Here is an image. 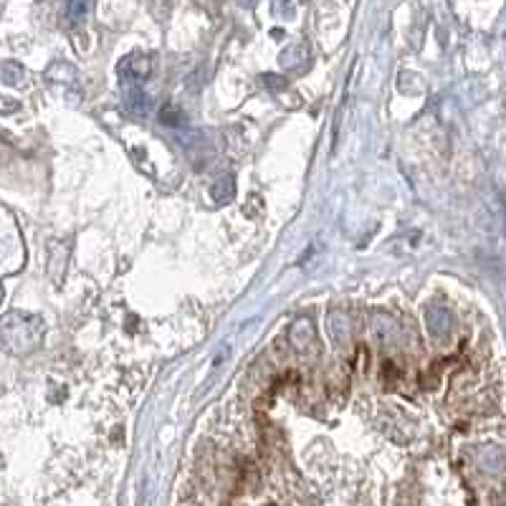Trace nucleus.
<instances>
[{
	"label": "nucleus",
	"instance_id": "f257e3e1",
	"mask_svg": "<svg viewBox=\"0 0 506 506\" xmlns=\"http://www.w3.org/2000/svg\"><path fill=\"white\" fill-rule=\"evenodd\" d=\"M46 334L41 317L28 312H10L0 319V349L8 354H28L38 349Z\"/></svg>",
	"mask_w": 506,
	"mask_h": 506
},
{
	"label": "nucleus",
	"instance_id": "f03ea898",
	"mask_svg": "<svg viewBox=\"0 0 506 506\" xmlns=\"http://www.w3.org/2000/svg\"><path fill=\"white\" fill-rule=\"evenodd\" d=\"M425 324H428L430 334H433L436 340H443L445 334L451 332L453 317L448 309H443V306H433V309L425 312Z\"/></svg>",
	"mask_w": 506,
	"mask_h": 506
},
{
	"label": "nucleus",
	"instance_id": "7ed1b4c3",
	"mask_svg": "<svg viewBox=\"0 0 506 506\" xmlns=\"http://www.w3.org/2000/svg\"><path fill=\"white\" fill-rule=\"evenodd\" d=\"M150 71H152V61H150V56L134 54L122 63V74H127V77L134 79V81L150 77Z\"/></svg>",
	"mask_w": 506,
	"mask_h": 506
},
{
	"label": "nucleus",
	"instance_id": "20e7f679",
	"mask_svg": "<svg viewBox=\"0 0 506 506\" xmlns=\"http://www.w3.org/2000/svg\"><path fill=\"white\" fill-rule=\"evenodd\" d=\"M233 195H236V182H233V177H223V180H218L210 187V198L215 203H228L233 200Z\"/></svg>",
	"mask_w": 506,
	"mask_h": 506
},
{
	"label": "nucleus",
	"instance_id": "39448f33",
	"mask_svg": "<svg viewBox=\"0 0 506 506\" xmlns=\"http://www.w3.org/2000/svg\"><path fill=\"white\" fill-rule=\"evenodd\" d=\"M0 79L10 86H21L23 84V66H18L15 61H3L0 63Z\"/></svg>",
	"mask_w": 506,
	"mask_h": 506
},
{
	"label": "nucleus",
	"instance_id": "423d86ee",
	"mask_svg": "<svg viewBox=\"0 0 506 506\" xmlns=\"http://www.w3.org/2000/svg\"><path fill=\"white\" fill-rule=\"evenodd\" d=\"M89 3L91 0H69V8H66V18H69L71 26H77L86 18L89 13Z\"/></svg>",
	"mask_w": 506,
	"mask_h": 506
},
{
	"label": "nucleus",
	"instance_id": "0eeeda50",
	"mask_svg": "<svg viewBox=\"0 0 506 506\" xmlns=\"http://www.w3.org/2000/svg\"><path fill=\"white\" fill-rule=\"evenodd\" d=\"M304 58H306L304 46H289V49L281 54V63H284V66H299Z\"/></svg>",
	"mask_w": 506,
	"mask_h": 506
},
{
	"label": "nucleus",
	"instance_id": "6e6552de",
	"mask_svg": "<svg viewBox=\"0 0 506 506\" xmlns=\"http://www.w3.org/2000/svg\"><path fill=\"white\" fill-rule=\"evenodd\" d=\"M129 106H132L134 111H139V114H147V109H150V99H147L137 86H129Z\"/></svg>",
	"mask_w": 506,
	"mask_h": 506
},
{
	"label": "nucleus",
	"instance_id": "1a4fd4ad",
	"mask_svg": "<svg viewBox=\"0 0 506 506\" xmlns=\"http://www.w3.org/2000/svg\"><path fill=\"white\" fill-rule=\"evenodd\" d=\"M162 122H167V125H180V122H182L180 111L175 109V106H167V109H162Z\"/></svg>",
	"mask_w": 506,
	"mask_h": 506
},
{
	"label": "nucleus",
	"instance_id": "9d476101",
	"mask_svg": "<svg viewBox=\"0 0 506 506\" xmlns=\"http://www.w3.org/2000/svg\"><path fill=\"white\" fill-rule=\"evenodd\" d=\"M264 84H269L271 89H281V86H286V81L281 77H274V74H266L264 77Z\"/></svg>",
	"mask_w": 506,
	"mask_h": 506
}]
</instances>
